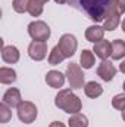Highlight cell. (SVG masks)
<instances>
[{"label":"cell","mask_w":125,"mask_h":127,"mask_svg":"<svg viewBox=\"0 0 125 127\" xmlns=\"http://www.w3.org/2000/svg\"><path fill=\"white\" fill-rule=\"evenodd\" d=\"M115 0H68V3L84 12L94 22H103L109 15L115 12Z\"/></svg>","instance_id":"6da1fadb"},{"label":"cell","mask_w":125,"mask_h":127,"mask_svg":"<svg viewBox=\"0 0 125 127\" xmlns=\"http://www.w3.org/2000/svg\"><path fill=\"white\" fill-rule=\"evenodd\" d=\"M55 105L68 114H78L83 108L81 99L72 92V89H63L55 97Z\"/></svg>","instance_id":"7a4b0ae2"},{"label":"cell","mask_w":125,"mask_h":127,"mask_svg":"<svg viewBox=\"0 0 125 127\" xmlns=\"http://www.w3.org/2000/svg\"><path fill=\"white\" fill-rule=\"evenodd\" d=\"M66 78L69 81V87L71 89H83L84 87V72L81 69V66L75 62L68 64L66 66Z\"/></svg>","instance_id":"3957f363"},{"label":"cell","mask_w":125,"mask_h":127,"mask_svg":"<svg viewBox=\"0 0 125 127\" xmlns=\"http://www.w3.org/2000/svg\"><path fill=\"white\" fill-rule=\"evenodd\" d=\"M28 34L32 40L47 41L50 37V27L44 21H32L28 25Z\"/></svg>","instance_id":"277c9868"},{"label":"cell","mask_w":125,"mask_h":127,"mask_svg":"<svg viewBox=\"0 0 125 127\" xmlns=\"http://www.w3.org/2000/svg\"><path fill=\"white\" fill-rule=\"evenodd\" d=\"M18 109V118L25 123V124H31L37 118V106L30 102V100H22L21 105L16 108Z\"/></svg>","instance_id":"5b68a950"},{"label":"cell","mask_w":125,"mask_h":127,"mask_svg":"<svg viewBox=\"0 0 125 127\" xmlns=\"http://www.w3.org/2000/svg\"><path fill=\"white\" fill-rule=\"evenodd\" d=\"M58 46H59V49L62 50V53L65 55V58H71V56H74L75 52H77L78 41H77L75 35H72V34H63L62 37L59 38Z\"/></svg>","instance_id":"8992f818"},{"label":"cell","mask_w":125,"mask_h":127,"mask_svg":"<svg viewBox=\"0 0 125 127\" xmlns=\"http://www.w3.org/2000/svg\"><path fill=\"white\" fill-rule=\"evenodd\" d=\"M28 55L34 61H43L47 56V43L32 40L28 46Z\"/></svg>","instance_id":"52a82bcc"},{"label":"cell","mask_w":125,"mask_h":127,"mask_svg":"<svg viewBox=\"0 0 125 127\" xmlns=\"http://www.w3.org/2000/svg\"><path fill=\"white\" fill-rule=\"evenodd\" d=\"M97 75L103 80V81H112L113 77L116 75V68L113 66V64L110 61H102L100 65L97 66Z\"/></svg>","instance_id":"ba28073f"},{"label":"cell","mask_w":125,"mask_h":127,"mask_svg":"<svg viewBox=\"0 0 125 127\" xmlns=\"http://www.w3.org/2000/svg\"><path fill=\"white\" fill-rule=\"evenodd\" d=\"M3 102L9 106V108H18L22 102V97H21V92L19 89L16 87H12V89H7L3 95Z\"/></svg>","instance_id":"9c48e42d"},{"label":"cell","mask_w":125,"mask_h":127,"mask_svg":"<svg viewBox=\"0 0 125 127\" xmlns=\"http://www.w3.org/2000/svg\"><path fill=\"white\" fill-rule=\"evenodd\" d=\"M93 52L96 56H99L102 61H106L110 55H112V43L107 40H100L97 43H94Z\"/></svg>","instance_id":"30bf717a"},{"label":"cell","mask_w":125,"mask_h":127,"mask_svg":"<svg viewBox=\"0 0 125 127\" xmlns=\"http://www.w3.org/2000/svg\"><path fill=\"white\" fill-rule=\"evenodd\" d=\"M21 55L15 46H1V59L6 64H16Z\"/></svg>","instance_id":"8fae6325"},{"label":"cell","mask_w":125,"mask_h":127,"mask_svg":"<svg viewBox=\"0 0 125 127\" xmlns=\"http://www.w3.org/2000/svg\"><path fill=\"white\" fill-rule=\"evenodd\" d=\"M46 83L53 87V89H59L62 87L63 83H65V75H63L61 71H56V69H52L46 74Z\"/></svg>","instance_id":"7c38bea8"},{"label":"cell","mask_w":125,"mask_h":127,"mask_svg":"<svg viewBox=\"0 0 125 127\" xmlns=\"http://www.w3.org/2000/svg\"><path fill=\"white\" fill-rule=\"evenodd\" d=\"M103 35H104V28L100 25H91L85 31V38L91 43H97V41L103 40Z\"/></svg>","instance_id":"4fadbf2b"},{"label":"cell","mask_w":125,"mask_h":127,"mask_svg":"<svg viewBox=\"0 0 125 127\" xmlns=\"http://www.w3.org/2000/svg\"><path fill=\"white\" fill-rule=\"evenodd\" d=\"M112 59L118 61V59H122L125 58V41L121 38H116L112 41V55H110Z\"/></svg>","instance_id":"5bb4252c"},{"label":"cell","mask_w":125,"mask_h":127,"mask_svg":"<svg viewBox=\"0 0 125 127\" xmlns=\"http://www.w3.org/2000/svg\"><path fill=\"white\" fill-rule=\"evenodd\" d=\"M16 81V72L13 68L1 66L0 68V83L1 84H12Z\"/></svg>","instance_id":"9a60e30c"},{"label":"cell","mask_w":125,"mask_h":127,"mask_svg":"<svg viewBox=\"0 0 125 127\" xmlns=\"http://www.w3.org/2000/svg\"><path fill=\"white\" fill-rule=\"evenodd\" d=\"M84 93H85V96H88L91 99H96V97H99L103 93V87L96 81H88L84 86Z\"/></svg>","instance_id":"2e32d148"},{"label":"cell","mask_w":125,"mask_h":127,"mask_svg":"<svg viewBox=\"0 0 125 127\" xmlns=\"http://www.w3.org/2000/svg\"><path fill=\"white\" fill-rule=\"evenodd\" d=\"M80 62H81V66L85 68V69H90L96 64V58H94V53L88 49H84L81 52V56H80Z\"/></svg>","instance_id":"e0dca14e"},{"label":"cell","mask_w":125,"mask_h":127,"mask_svg":"<svg viewBox=\"0 0 125 127\" xmlns=\"http://www.w3.org/2000/svg\"><path fill=\"white\" fill-rule=\"evenodd\" d=\"M119 22H121V15H119V13H112V15H109V16L103 21V28H104L106 31H113V30L118 28Z\"/></svg>","instance_id":"ac0fdd59"},{"label":"cell","mask_w":125,"mask_h":127,"mask_svg":"<svg viewBox=\"0 0 125 127\" xmlns=\"http://www.w3.org/2000/svg\"><path fill=\"white\" fill-rule=\"evenodd\" d=\"M69 127H88V120L84 114H72L68 120Z\"/></svg>","instance_id":"d6986e66"},{"label":"cell","mask_w":125,"mask_h":127,"mask_svg":"<svg viewBox=\"0 0 125 127\" xmlns=\"http://www.w3.org/2000/svg\"><path fill=\"white\" fill-rule=\"evenodd\" d=\"M63 59H65V55L62 53V50L59 49V46L56 44L50 50V53H49V64L50 65H59V64H62Z\"/></svg>","instance_id":"ffe728a7"},{"label":"cell","mask_w":125,"mask_h":127,"mask_svg":"<svg viewBox=\"0 0 125 127\" xmlns=\"http://www.w3.org/2000/svg\"><path fill=\"white\" fill-rule=\"evenodd\" d=\"M44 9V1L43 0H30L28 4V13L31 16H40Z\"/></svg>","instance_id":"44dd1931"},{"label":"cell","mask_w":125,"mask_h":127,"mask_svg":"<svg viewBox=\"0 0 125 127\" xmlns=\"http://www.w3.org/2000/svg\"><path fill=\"white\" fill-rule=\"evenodd\" d=\"M10 118H12V111H10V108H9L4 102H1V103H0V123H9Z\"/></svg>","instance_id":"7402d4cb"},{"label":"cell","mask_w":125,"mask_h":127,"mask_svg":"<svg viewBox=\"0 0 125 127\" xmlns=\"http://www.w3.org/2000/svg\"><path fill=\"white\" fill-rule=\"evenodd\" d=\"M28 4H30V0H13V1H12L13 10L18 12V13H25V12H28Z\"/></svg>","instance_id":"603a6c76"},{"label":"cell","mask_w":125,"mask_h":127,"mask_svg":"<svg viewBox=\"0 0 125 127\" xmlns=\"http://www.w3.org/2000/svg\"><path fill=\"white\" fill-rule=\"evenodd\" d=\"M112 106L118 111H124L125 109V93L121 95H115L112 99Z\"/></svg>","instance_id":"cb8c5ba5"},{"label":"cell","mask_w":125,"mask_h":127,"mask_svg":"<svg viewBox=\"0 0 125 127\" xmlns=\"http://www.w3.org/2000/svg\"><path fill=\"white\" fill-rule=\"evenodd\" d=\"M113 4H115V12L116 13H119V15L125 13V0H115Z\"/></svg>","instance_id":"d4e9b609"},{"label":"cell","mask_w":125,"mask_h":127,"mask_svg":"<svg viewBox=\"0 0 125 127\" xmlns=\"http://www.w3.org/2000/svg\"><path fill=\"white\" fill-rule=\"evenodd\" d=\"M49 127H66V126H65L63 123H61V121H53Z\"/></svg>","instance_id":"484cf974"},{"label":"cell","mask_w":125,"mask_h":127,"mask_svg":"<svg viewBox=\"0 0 125 127\" xmlns=\"http://www.w3.org/2000/svg\"><path fill=\"white\" fill-rule=\"evenodd\" d=\"M119 71L125 74V61H122V62L119 64Z\"/></svg>","instance_id":"4316f807"},{"label":"cell","mask_w":125,"mask_h":127,"mask_svg":"<svg viewBox=\"0 0 125 127\" xmlns=\"http://www.w3.org/2000/svg\"><path fill=\"white\" fill-rule=\"evenodd\" d=\"M56 3H59V4H65V3H68V0H55Z\"/></svg>","instance_id":"83f0119b"},{"label":"cell","mask_w":125,"mask_h":127,"mask_svg":"<svg viewBox=\"0 0 125 127\" xmlns=\"http://www.w3.org/2000/svg\"><path fill=\"white\" fill-rule=\"evenodd\" d=\"M122 31L125 32V19H124V21H122Z\"/></svg>","instance_id":"f1b7e54d"},{"label":"cell","mask_w":125,"mask_h":127,"mask_svg":"<svg viewBox=\"0 0 125 127\" xmlns=\"http://www.w3.org/2000/svg\"><path fill=\"white\" fill-rule=\"evenodd\" d=\"M122 120H124V121H125V109H124V111H122Z\"/></svg>","instance_id":"f546056e"},{"label":"cell","mask_w":125,"mask_h":127,"mask_svg":"<svg viewBox=\"0 0 125 127\" xmlns=\"http://www.w3.org/2000/svg\"><path fill=\"white\" fill-rule=\"evenodd\" d=\"M122 89H124V92H125V81H124V84H122Z\"/></svg>","instance_id":"4dcf8cb0"},{"label":"cell","mask_w":125,"mask_h":127,"mask_svg":"<svg viewBox=\"0 0 125 127\" xmlns=\"http://www.w3.org/2000/svg\"><path fill=\"white\" fill-rule=\"evenodd\" d=\"M43 1H44V3H47V1H49V0H43Z\"/></svg>","instance_id":"1f68e13d"}]
</instances>
